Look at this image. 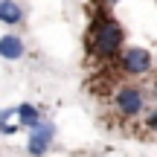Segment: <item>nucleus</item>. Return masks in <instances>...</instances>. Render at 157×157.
<instances>
[{"mask_svg": "<svg viewBox=\"0 0 157 157\" xmlns=\"http://www.w3.org/2000/svg\"><path fill=\"white\" fill-rule=\"evenodd\" d=\"M108 3H117V0H108Z\"/></svg>", "mask_w": 157, "mask_h": 157, "instance_id": "nucleus-9", "label": "nucleus"}, {"mask_svg": "<svg viewBox=\"0 0 157 157\" xmlns=\"http://www.w3.org/2000/svg\"><path fill=\"white\" fill-rule=\"evenodd\" d=\"M17 113H21V122L29 125V128H38V125H41V113H38V108H35V105H21V108H17Z\"/></svg>", "mask_w": 157, "mask_h": 157, "instance_id": "nucleus-7", "label": "nucleus"}, {"mask_svg": "<svg viewBox=\"0 0 157 157\" xmlns=\"http://www.w3.org/2000/svg\"><path fill=\"white\" fill-rule=\"evenodd\" d=\"M122 26H119L117 21H111V17H102L99 23H96L93 35H90V50L96 52V56H113V52L122 50Z\"/></svg>", "mask_w": 157, "mask_h": 157, "instance_id": "nucleus-1", "label": "nucleus"}, {"mask_svg": "<svg viewBox=\"0 0 157 157\" xmlns=\"http://www.w3.org/2000/svg\"><path fill=\"white\" fill-rule=\"evenodd\" d=\"M52 134H56V128H52L50 122H41L38 128H32V134H29L26 151H29V154H35V157L47 154V148H50V143H52Z\"/></svg>", "mask_w": 157, "mask_h": 157, "instance_id": "nucleus-4", "label": "nucleus"}, {"mask_svg": "<svg viewBox=\"0 0 157 157\" xmlns=\"http://www.w3.org/2000/svg\"><path fill=\"white\" fill-rule=\"evenodd\" d=\"M119 64H122L125 73L143 76V73H148V70H151V52H148V50H140V47H131V50L122 52Z\"/></svg>", "mask_w": 157, "mask_h": 157, "instance_id": "nucleus-3", "label": "nucleus"}, {"mask_svg": "<svg viewBox=\"0 0 157 157\" xmlns=\"http://www.w3.org/2000/svg\"><path fill=\"white\" fill-rule=\"evenodd\" d=\"M113 108H117L122 117H137V113H143V108H146V93H143V87H137V84H119V87L113 90Z\"/></svg>", "mask_w": 157, "mask_h": 157, "instance_id": "nucleus-2", "label": "nucleus"}, {"mask_svg": "<svg viewBox=\"0 0 157 157\" xmlns=\"http://www.w3.org/2000/svg\"><path fill=\"white\" fill-rule=\"evenodd\" d=\"M0 56L3 58H21L23 56V41L17 38V35H3L0 38Z\"/></svg>", "mask_w": 157, "mask_h": 157, "instance_id": "nucleus-5", "label": "nucleus"}, {"mask_svg": "<svg viewBox=\"0 0 157 157\" xmlns=\"http://www.w3.org/2000/svg\"><path fill=\"white\" fill-rule=\"evenodd\" d=\"M148 128H151V131H157V111H151V113H148Z\"/></svg>", "mask_w": 157, "mask_h": 157, "instance_id": "nucleus-8", "label": "nucleus"}, {"mask_svg": "<svg viewBox=\"0 0 157 157\" xmlns=\"http://www.w3.org/2000/svg\"><path fill=\"white\" fill-rule=\"evenodd\" d=\"M154 96H157V87H154Z\"/></svg>", "mask_w": 157, "mask_h": 157, "instance_id": "nucleus-10", "label": "nucleus"}, {"mask_svg": "<svg viewBox=\"0 0 157 157\" xmlns=\"http://www.w3.org/2000/svg\"><path fill=\"white\" fill-rule=\"evenodd\" d=\"M0 21L3 23H21L23 21V9L12 0H0Z\"/></svg>", "mask_w": 157, "mask_h": 157, "instance_id": "nucleus-6", "label": "nucleus"}]
</instances>
